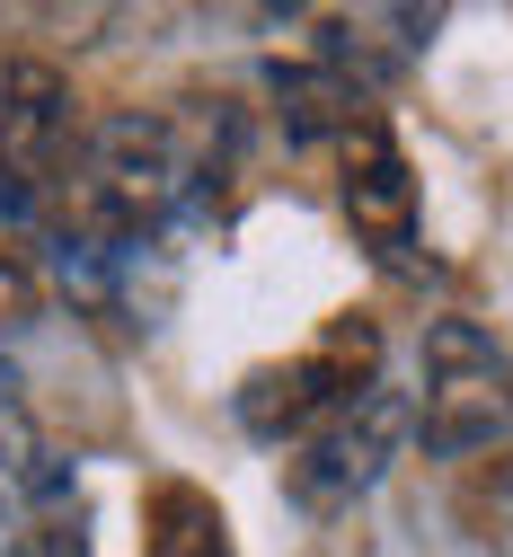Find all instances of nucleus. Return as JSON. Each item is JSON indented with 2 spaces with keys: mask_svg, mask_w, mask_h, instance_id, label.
<instances>
[{
  "mask_svg": "<svg viewBox=\"0 0 513 557\" xmlns=\"http://www.w3.org/2000/svg\"><path fill=\"white\" fill-rule=\"evenodd\" d=\"M337 203L354 239L372 257H407L416 248V169L390 143V124H363L354 143H337Z\"/></svg>",
  "mask_w": 513,
  "mask_h": 557,
  "instance_id": "obj_5",
  "label": "nucleus"
},
{
  "mask_svg": "<svg viewBox=\"0 0 513 557\" xmlns=\"http://www.w3.org/2000/svg\"><path fill=\"white\" fill-rule=\"evenodd\" d=\"M399 443H407V398L390 381H363L328 425H310L302 443L283 451V496L302 505L310 522H337V513H354L390 478Z\"/></svg>",
  "mask_w": 513,
  "mask_h": 557,
  "instance_id": "obj_3",
  "label": "nucleus"
},
{
  "mask_svg": "<svg viewBox=\"0 0 513 557\" xmlns=\"http://www.w3.org/2000/svg\"><path fill=\"white\" fill-rule=\"evenodd\" d=\"M266 89H274V107H283V133H292V143H354L363 124H381V115H372V89L345 81V72H328V62H274Z\"/></svg>",
  "mask_w": 513,
  "mask_h": 557,
  "instance_id": "obj_6",
  "label": "nucleus"
},
{
  "mask_svg": "<svg viewBox=\"0 0 513 557\" xmlns=\"http://www.w3.org/2000/svg\"><path fill=\"white\" fill-rule=\"evenodd\" d=\"M81 169V98L53 62H10L0 72V213L45 231L53 203Z\"/></svg>",
  "mask_w": 513,
  "mask_h": 557,
  "instance_id": "obj_2",
  "label": "nucleus"
},
{
  "mask_svg": "<svg viewBox=\"0 0 513 557\" xmlns=\"http://www.w3.org/2000/svg\"><path fill=\"white\" fill-rule=\"evenodd\" d=\"M0 557H27V522H19L10 496H0Z\"/></svg>",
  "mask_w": 513,
  "mask_h": 557,
  "instance_id": "obj_10",
  "label": "nucleus"
},
{
  "mask_svg": "<svg viewBox=\"0 0 513 557\" xmlns=\"http://www.w3.org/2000/svg\"><path fill=\"white\" fill-rule=\"evenodd\" d=\"M407 434L433 460H469L513 434V345L478 319H425Z\"/></svg>",
  "mask_w": 513,
  "mask_h": 557,
  "instance_id": "obj_1",
  "label": "nucleus"
},
{
  "mask_svg": "<svg viewBox=\"0 0 513 557\" xmlns=\"http://www.w3.org/2000/svg\"><path fill=\"white\" fill-rule=\"evenodd\" d=\"M142 557H240V548H231V522H222V505L204 486L160 478L142 496Z\"/></svg>",
  "mask_w": 513,
  "mask_h": 557,
  "instance_id": "obj_7",
  "label": "nucleus"
},
{
  "mask_svg": "<svg viewBox=\"0 0 513 557\" xmlns=\"http://www.w3.org/2000/svg\"><path fill=\"white\" fill-rule=\"evenodd\" d=\"M363 381H381V327H372V319H337L310 355L257 363L231 407H240V425H248L257 443H302L310 425H328Z\"/></svg>",
  "mask_w": 513,
  "mask_h": 557,
  "instance_id": "obj_4",
  "label": "nucleus"
},
{
  "mask_svg": "<svg viewBox=\"0 0 513 557\" xmlns=\"http://www.w3.org/2000/svg\"><path fill=\"white\" fill-rule=\"evenodd\" d=\"M36 460H45V443H36V416H27V389H19V372L0 363V496H27V478H36Z\"/></svg>",
  "mask_w": 513,
  "mask_h": 557,
  "instance_id": "obj_8",
  "label": "nucleus"
},
{
  "mask_svg": "<svg viewBox=\"0 0 513 557\" xmlns=\"http://www.w3.org/2000/svg\"><path fill=\"white\" fill-rule=\"evenodd\" d=\"M36 310H45V284L19 265V257H0V336H19V327H36Z\"/></svg>",
  "mask_w": 513,
  "mask_h": 557,
  "instance_id": "obj_9",
  "label": "nucleus"
}]
</instances>
